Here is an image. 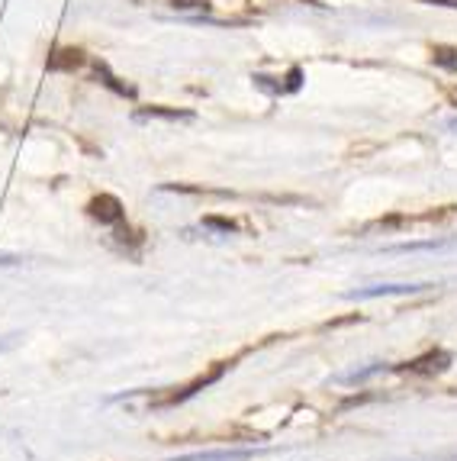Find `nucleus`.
<instances>
[{
    "label": "nucleus",
    "mask_w": 457,
    "mask_h": 461,
    "mask_svg": "<svg viewBox=\"0 0 457 461\" xmlns=\"http://www.w3.org/2000/svg\"><path fill=\"white\" fill-rule=\"evenodd\" d=\"M426 291V285H381L367 287V291H351V300H373V297H390V294H419Z\"/></svg>",
    "instance_id": "nucleus-1"
},
{
    "label": "nucleus",
    "mask_w": 457,
    "mask_h": 461,
    "mask_svg": "<svg viewBox=\"0 0 457 461\" xmlns=\"http://www.w3.org/2000/svg\"><path fill=\"white\" fill-rule=\"evenodd\" d=\"M171 7L175 10H200V14H203V10H210V4H206V0H171Z\"/></svg>",
    "instance_id": "nucleus-4"
},
{
    "label": "nucleus",
    "mask_w": 457,
    "mask_h": 461,
    "mask_svg": "<svg viewBox=\"0 0 457 461\" xmlns=\"http://www.w3.org/2000/svg\"><path fill=\"white\" fill-rule=\"evenodd\" d=\"M428 4H442V7H457V0H428Z\"/></svg>",
    "instance_id": "nucleus-5"
},
{
    "label": "nucleus",
    "mask_w": 457,
    "mask_h": 461,
    "mask_svg": "<svg viewBox=\"0 0 457 461\" xmlns=\"http://www.w3.org/2000/svg\"><path fill=\"white\" fill-rule=\"evenodd\" d=\"M91 213L97 216L100 223H120L122 220V207H120V200L110 197V194H103V197H97L91 203Z\"/></svg>",
    "instance_id": "nucleus-2"
},
{
    "label": "nucleus",
    "mask_w": 457,
    "mask_h": 461,
    "mask_svg": "<svg viewBox=\"0 0 457 461\" xmlns=\"http://www.w3.org/2000/svg\"><path fill=\"white\" fill-rule=\"evenodd\" d=\"M238 458H248V452H210V455H191V458H181V461H238Z\"/></svg>",
    "instance_id": "nucleus-3"
},
{
    "label": "nucleus",
    "mask_w": 457,
    "mask_h": 461,
    "mask_svg": "<svg viewBox=\"0 0 457 461\" xmlns=\"http://www.w3.org/2000/svg\"><path fill=\"white\" fill-rule=\"evenodd\" d=\"M454 126H457V120H454Z\"/></svg>",
    "instance_id": "nucleus-6"
}]
</instances>
